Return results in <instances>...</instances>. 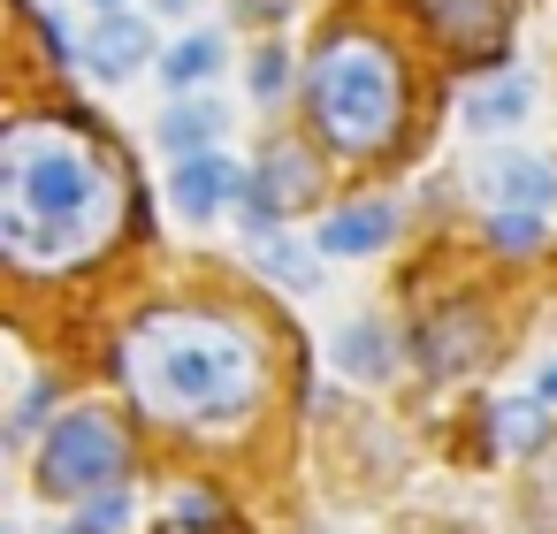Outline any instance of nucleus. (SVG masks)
<instances>
[{
  "instance_id": "nucleus-2",
  "label": "nucleus",
  "mask_w": 557,
  "mask_h": 534,
  "mask_svg": "<svg viewBox=\"0 0 557 534\" xmlns=\"http://www.w3.org/2000/svg\"><path fill=\"white\" fill-rule=\"evenodd\" d=\"M115 374L131 382V397L146 412L207 427V420H237L252 405L260 359H252L245 328H230L222 313H146L138 328H123Z\"/></svg>"
},
{
  "instance_id": "nucleus-6",
  "label": "nucleus",
  "mask_w": 557,
  "mask_h": 534,
  "mask_svg": "<svg viewBox=\"0 0 557 534\" xmlns=\"http://www.w3.org/2000/svg\"><path fill=\"white\" fill-rule=\"evenodd\" d=\"M245 184H252V176H245L237 161H222V153H191V161H176V184H169V191H176V207L199 222V214H214L222 199H237Z\"/></svg>"
},
{
  "instance_id": "nucleus-9",
  "label": "nucleus",
  "mask_w": 557,
  "mask_h": 534,
  "mask_svg": "<svg viewBox=\"0 0 557 534\" xmlns=\"http://www.w3.org/2000/svg\"><path fill=\"white\" fill-rule=\"evenodd\" d=\"M389 229H397V214H389L382 199H359V207H336V214L321 222V252L359 260V252H382V245H389Z\"/></svg>"
},
{
  "instance_id": "nucleus-24",
  "label": "nucleus",
  "mask_w": 557,
  "mask_h": 534,
  "mask_svg": "<svg viewBox=\"0 0 557 534\" xmlns=\"http://www.w3.org/2000/svg\"><path fill=\"white\" fill-rule=\"evenodd\" d=\"M100 9H115V16H123V0H100Z\"/></svg>"
},
{
  "instance_id": "nucleus-18",
  "label": "nucleus",
  "mask_w": 557,
  "mask_h": 534,
  "mask_svg": "<svg viewBox=\"0 0 557 534\" xmlns=\"http://www.w3.org/2000/svg\"><path fill=\"white\" fill-rule=\"evenodd\" d=\"M260 260H268V268H275L290 290H313V283H321V275H313V260H306L298 245H283V237H275V245H260Z\"/></svg>"
},
{
  "instance_id": "nucleus-1",
  "label": "nucleus",
  "mask_w": 557,
  "mask_h": 534,
  "mask_svg": "<svg viewBox=\"0 0 557 534\" xmlns=\"http://www.w3.org/2000/svg\"><path fill=\"white\" fill-rule=\"evenodd\" d=\"M131 176L77 115H32L0 138V245L16 268H85L115 245Z\"/></svg>"
},
{
  "instance_id": "nucleus-16",
  "label": "nucleus",
  "mask_w": 557,
  "mask_h": 534,
  "mask_svg": "<svg viewBox=\"0 0 557 534\" xmlns=\"http://www.w3.org/2000/svg\"><path fill=\"white\" fill-rule=\"evenodd\" d=\"M542 420H549V412H542V405L527 397V405H504V412H496V435H504L511 450H534V435H542Z\"/></svg>"
},
{
  "instance_id": "nucleus-12",
  "label": "nucleus",
  "mask_w": 557,
  "mask_h": 534,
  "mask_svg": "<svg viewBox=\"0 0 557 534\" xmlns=\"http://www.w3.org/2000/svg\"><path fill=\"white\" fill-rule=\"evenodd\" d=\"M222 131V108L214 100H176L169 115H161V146L176 153V161H191V153H207V138Z\"/></svg>"
},
{
  "instance_id": "nucleus-14",
  "label": "nucleus",
  "mask_w": 557,
  "mask_h": 534,
  "mask_svg": "<svg viewBox=\"0 0 557 534\" xmlns=\"http://www.w3.org/2000/svg\"><path fill=\"white\" fill-rule=\"evenodd\" d=\"M222 70V39H184V47H169L161 54V77L184 92V85H199V77H214Z\"/></svg>"
},
{
  "instance_id": "nucleus-13",
  "label": "nucleus",
  "mask_w": 557,
  "mask_h": 534,
  "mask_svg": "<svg viewBox=\"0 0 557 534\" xmlns=\"http://www.w3.org/2000/svg\"><path fill=\"white\" fill-rule=\"evenodd\" d=\"M527 108H534L527 77H496V85H481V92L466 100V123H473V131H511Z\"/></svg>"
},
{
  "instance_id": "nucleus-11",
  "label": "nucleus",
  "mask_w": 557,
  "mask_h": 534,
  "mask_svg": "<svg viewBox=\"0 0 557 534\" xmlns=\"http://www.w3.org/2000/svg\"><path fill=\"white\" fill-rule=\"evenodd\" d=\"M260 191H268L275 214L306 207V191H313V161H306L298 146H268V161H260Z\"/></svg>"
},
{
  "instance_id": "nucleus-7",
  "label": "nucleus",
  "mask_w": 557,
  "mask_h": 534,
  "mask_svg": "<svg viewBox=\"0 0 557 534\" xmlns=\"http://www.w3.org/2000/svg\"><path fill=\"white\" fill-rule=\"evenodd\" d=\"M481 344H488V336H481V313H473V306H443V313L420 328V367H428V374H458L466 359H481Z\"/></svg>"
},
{
  "instance_id": "nucleus-10",
  "label": "nucleus",
  "mask_w": 557,
  "mask_h": 534,
  "mask_svg": "<svg viewBox=\"0 0 557 534\" xmlns=\"http://www.w3.org/2000/svg\"><path fill=\"white\" fill-rule=\"evenodd\" d=\"M85 54H92L100 77H131V70L153 54V32H146L138 16H108V24H92V47H85Z\"/></svg>"
},
{
  "instance_id": "nucleus-17",
  "label": "nucleus",
  "mask_w": 557,
  "mask_h": 534,
  "mask_svg": "<svg viewBox=\"0 0 557 534\" xmlns=\"http://www.w3.org/2000/svg\"><path fill=\"white\" fill-rule=\"evenodd\" d=\"M123 526H131V488H108V496L85 504V526L77 534H123Z\"/></svg>"
},
{
  "instance_id": "nucleus-23",
  "label": "nucleus",
  "mask_w": 557,
  "mask_h": 534,
  "mask_svg": "<svg viewBox=\"0 0 557 534\" xmlns=\"http://www.w3.org/2000/svg\"><path fill=\"white\" fill-rule=\"evenodd\" d=\"M161 534H230V526H184V519H169Z\"/></svg>"
},
{
  "instance_id": "nucleus-21",
  "label": "nucleus",
  "mask_w": 557,
  "mask_h": 534,
  "mask_svg": "<svg viewBox=\"0 0 557 534\" xmlns=\"http://www.w3.org/2000/svg\"><path fill=\"white\" fill-rule=\"evenodd\" d=\"M47 397H54V389H47V382H32V389H24V405H16V427H32V420L47 412Z\"/></svg>"
},
{
  "instance_id": "nucleus-22",
  "label": "nucleus",
  "mask_w": 557,
  "mask_h": 534,
  "mask_svg": "<svg viewBox=\"0 0 557 534\" xmlns=\"http://www.w3.org/2000/svg\"><path fill=\"white\" fill-rule=\"evenodd\" d=\"M534 405H542V412H557V367H542V374H534Z\"/></svg>"
},
{
  "instance_id": "nucleus-15",
  "label": "nucleus",
  "mask_w": 557,
  "mask_h": 534,
  "mask_svg": "<svg viewBox=\"0 0 557 534\" xmlns=\"http://www.w3.org/2000/svg\"><path fill=\"white\" fill-rule=\"evenodd\" d=\"M336 359H344V374H382V367H389V344H382V328L367 321V328H344Z\"/></svg>"
},
{
  "instance_id": "nucleus-4",
  "label": "nucleus",
  "mask_w": 557,
  "mask_h": 534,
  "mask_svg": "<svg viewBox=\"0 0 557 534\" xmlns=\"http://www.w3.org/2000/svg\"><path fill=\"white\" fill-rule=\"evenodd\" d=\"M123 465H131V443L108 412H70L54 420L47 450H39V481L54 496H108L123 488Z\"/></svg>"
},
{
  "instance_id": "nucleus-20",
  "label": "nucleus",
  "mask_w": 557,
  "mask_h": 534,
  "mask_svg": "<svg viewBox=\"0 0 557 534\" xmlns=\"http://www.w3.org/2000/svg\"><path fill=\"white\" fill-rule=\"evenodd\" d=\"M283 77H290V54H283V47H268V54L252 62V92H260V100H275V92H283Z\"/></svg>"
},
{
  "instance_id": "nucleus-19",
  "label": "nucleus",
  "mask_w": 557,
  "mask_h": 534,
  "mask_svg": "<svg viewBox=\"0 0 557 534\" xmlns=\"http://www.w3.org/2000/svg\"><path fill=\"white\" fill-rule=\"evenodd\" d=\"M488 237H496L504 252H527V245L542 237V214H488Z\"/></svg>"
},
{
  "instance_id": "nucleus-3",
  "label": "nucleus",
  "mask_w": 557,
  "mask_h": 534,
  "mask_svg": "<svg viewBox=\"0 0 557 534\" xmlns=\"http://www.w3.org/2000/svg\"><path fill=\"white\" fill-rule=\"evenodd\" d=\"M306 100H313V123L329 131V146L367 161L405 123V70L382 39H367L359 24H336L306 62Z\"/></svg>"
},
{
  "instance_id": "nucleus-8",
  "label": "nucleus",
  "mask_w": 557,
  "mask_h": 534,
  "mask_svg": "<svg viewBox=\"0 0 557 534\" xmlns=\"http://www.w3.org/2000/svg\"><path fill=\"white\" fill-rule=\"evenodd\" d=\"M420 16H428L450 47H496L511 0H420Z\"/></svg>"
},
{
  "instance_id": "nucleus-5",
  "label": "nucleus",
  "mask_w": 557,
  "mask_h": 534,
  "mask_svg": "<svg viewBox=\"0 0 557 534\" xmlns=\"http://www.w3.org/2000/svg\"><path fill=\"white\" fill-rule=\"evenodd\" d=\"M473 184L496 214H549L557 207V169L542 153H481Z\"/></svg>"
}]
</instances>
